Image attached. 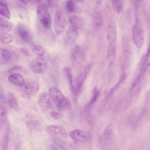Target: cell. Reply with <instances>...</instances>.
<instances>
[{"mask_svg":"<svg viewBox=\"0 0 150 150\" xmlns=\"http://www.w3.org/2000/svg\"><path fill=\"white\" fill-rule=\"evenodd\" d=\"M50 7L49 0H41L37 4L36 7L37 15L44 27L50 29L52 26L51 16L48 10Z\"/></svg>","mask_w":150,"mask_h":150,"instance_id":"1","label":"cell"},{"mask_svg":"<svg viewBox=\"0 0 150 150\" xmlns=\"http://www.w3.org/2000/svg\"><path fill=\"white\" fill-rule=\"evenodd\" d=\"M49 94L54 102L56 104L57 109L60 111L67 109L69 106V102L62 92L57 88L51 87L49 90Z\"/></svg>","mask_w":150,"mask_h":150,"instance_id":"2","label":"cell"},{"mask_svg":"<svg viewBox=\"0 0 150 150\" xmlns=\"http://www.w3.org/2000/svg\"><path fill=\"white\" fill-rule=\"evenodd\" d=\"M135 24L132 30V37L136 46L138 48H141L144 42V34L142 25L138 18L135 16Z\"/></svg>","mask_w":150,"mask_h":150,"instance_id":"3","label":"cell"},{"mask_svg":"<svg viewBox=\"0 0 150 150\" xmlns=\"http://www.w3.org/2000/svg\"><path fill=\"white\" fill-rule=\"evenodd\" d=\"M53 25L55 31L57 35H60L64 33L66 28L67 21L64 13L61 11L58 10L56 12Z\"/></svg>","mask_w":150,"mask_h":150,"instance_id":"4","label":"cell"},{"mask_svg":"<svg viewBox=\"0 0 150 150\" xmlns=\"http://www.w3.org/2000/svg\"><path fill=\"white\" fill-rule=\"evenodd\" d=\"M29 47L30 50L37 57L46 61L49 59L50 56L48 53L40 45L32 42L29 43Z\"/></svg>","mask_w":150,"mask_h":150,"instance_id":"5","label":"cell"},{"mask_svg":"<svg viewBox=\"0 0 150 150\" xmlns=\"http://www.w3.org/2000/svg\"><path fill=\"white\" fill-rule=\"evenodd\" d=\"M30 67L33 72L36 74H42L46 70L47 64L46 61L36 57L31 61Z\"/></svg>","mask_w":150,"mask_h":150,"instance_id":"6","label":"cell"},{"mask_svg":"<svg viewBox=\"0 0 150 150\" xmlns=\"http://www.w3.org/2000/svg\"><path fill=\"white\" fill-rule=\"evenodd\" d=\"M70 136L74 140L83 143L88 142L91 139V135L88 132L78 129L71 131Z\"/></svg>","mask_w":150,"mask_h":150,"instance_id":"7","label":"cell"},{"mask_svg":"<svg viewBox=\"0 0 150 150\" xmlns=\"http://www.w3.org/2000/svg\"><path fill=\"white\" fill-rule=\"evenodd\" d=\"M38 102L40 109L43 111H46L52 108L54 102L49 94L44 92L40 95Z\"/></svg>","mask_w":150,"mask_h":150,"instance_id":"8","label":"cell"},{"mask_svg":"<svg viewBox=\"0 0 150 150\" xmlns=\"http://www.w3.org/2000/svg\"><path fill=\"white\" fill-rule=\"evenodd\" d=\"M47 133L54 137L64 138L67 136L66 130L63 127L55 125H50L46 128Z\"/></svg>","mask_w":150,"mask_h":150,"instance_id":"9","label":"cell"},{"mask_svg":"<svg viewBox=\"0 0 150 150\" xmlns=\"http://www.w3.org/2000/svg\"><path fill=\"white\" fill-rule=\"evenodd\" d=\"M16 31L19 37L24 42L29 43L32 42L33 37L30 32L23 24L19 23L18 25Z\"/></svg>","mask_w":150,"mask_h":150,"instance_id":"10","label":"cell"},{"mask_svg":"<svg viewBox=\"0 0 150 150\" xmlns=\"http://www.w3.org/2000/svg\"><path fill=\"white\" fill-rule=\"evenodd\" d=\"M113 138V130L110 126H108L105 128L102 136L100 138L101 146L103 148L108 147L111 143Z\"/></svg>","mask_w":150,"mask_h":150,"instance_id":"11","label":"cell"},{"mask_svg":"<svg viewBox=\"0 0 150 150\" xmlns=\"http://www.w3.org/2000/svg\"><path fill=\"white\" fill-rule=\"evenodd\" d=\"M78 34V29L71 26L68 28L65 37V42L68 46L73 44L76 41Z\"/></svg>","mask_w":150,"mask_h":150,"instance_id":"12","label":"cell"},{"mask_svg":"<svg viewBox=\"0 0 150 150\" xmlns=\"http://www.w3.org/2000/svg\"><path fill=\"white\" fill-rule=\"evenodd\" d=\"M71 55L73 60L77 62H80L84 59L85 53L82 47L79 45H77L72 49Z\"/></svg>","mask_w":150,"mask_h":150,"instance_id":"13","label":"cell"},{"mask_svg":"<svg viewBox=\"0 0 150 150\" xmlns=\"http://www.w3.org/2000/svg\"><path fill=\"white\" fill-rule=\"evenodd\" d=\"M107 29V37L109 45H116V28L115 23L112 22L110 23Z\"/></svg>","mask_w":150,"mask_h":150,"instance_id":"14","label":"cell"},{"mask_svg":"<svg viewBox=\"0 0 150 150\" xmlns=\"http://www.w3.org/2000/svg\"><path fill=\"white\" fill-rule=\"evenodd\" d=\"M22 88L23 91L25 94L28 96L35 95L39 90L38 84L34 82H30L25 83L22 86Z\"/></svg>","mask_w":150,"mask_h":150,"instance_id":"15","label":"cell"},{"mask_svg":"<svg viewBox=\"0 0 150 150\" xmlns=\"http://www.w3.org/2000/svg\"><path fill=\"white\" fill-rule=\"evenodd\" d=\"M90 68V65H88L84 71L81 73L77 78L75 85L74 86V94L77 95L80 91L83 85V82L87 73Z\"/></svg>","mask_w":150,"mask_h":150,"instance_id":"16","label":"cell"},{"mask_svg":"<svg viewBox=\"0 0 150 150\" xmlns=\"http://www.w3.org/2000/svg\"><path fill=\"white\" fill-rule=\"evenodd\" d=\"M92 16L94 27L96 29H99L102 26L103 21L102 14L98 8H95L94 9Z\"/></svg>","mask_w":150,"mask_h":150,"instance_id":"17","label":"cell"},{"mask_svg":"<svg viewBox=\"0 0 150 150\" xmlns=\"http://www.w3.org/2000/svg\"><path fill=\"white\" fill-rule=\"evenodd\" d=\"M8 80L11 83L18 86H22L25 83L23 77L19 74H11L9 76Z\"/></svg>","mask_w":150,"mask_h":150,"instance_id":"18","label":"cell"},{"mask_svg":"<svg viewBox=\"0 0 150 150\" xmlns=\"http://www.w3.org/2000/svg\"><path fill=\"white\" fill-rule=\"evenodd\" d=\"M63 72L66 76L68 82L69 89L71 92L74 94V88L73 85V77L71 69L69 67L66 66L63 69Z\"/></svg>","mask_w":150,"mask_h":150,"instance_id":"19","label":"cell"},{"mask_svg":"<svg viewBox=\"0 0 150 150\" xmlns=\"http://www.w3.org/2000/svg\"><path fill=\"white\" fill-rule=\"evenodd\" d=\"M69 21L71 26L75 27L78 29L82 26L83 21L80 16L75 15L71 16L69 18Z\"/></svg>","mask_w":150,"mask_h":150,"instance_id":"20","label":"cell"},{"mask_svg":"<svg viewBox=\"0 0 150 150\" xmlns=\"http://www.w3.org/2000/svg\"><path fill=\"white\" fill-rule=\"evenodd\" d=\"M11 54L8 50L0 48V65L6 63L11 59Z\"/></svg>","mask_w":150,"mask_h":150,"instance_id":"21","label":"cell"},{"mask_svg":"<svg viewBox=\"0 0 150 150\" xmlns=\"http://www.w3.org/2000/svg\"><path fill=\"white\" fill-rule=\"evenodd\" d=\"M0 14L7 18L10 19L11 13L7 4L0 0Z\"/></svg>","mask_w":150,"mask_h":150,"instance_id":"22","label":"cell"},{"mask_svg":"<svg viewBox=\"0 0 150 150\" xmlns=\"http://www.w3.org/2000/svg\"><path fill=\"white\" fill-rule=\"evenodd\" d=\"M12 25L11 23L3 18H0V32L7 33L11 30Z\"/></svg>","mask_w":150,"mask_h":150,"instance_id":"23","label":"cell"},{"mask_svg":"<svg viewBox=\"0 0 150 150\" xmlns=\"http://www.w3.org/2000/svg\"><path fill=\"white\" fill-rule=\"evenodd\" d=\"M111 4L112 8L116 13L120 14L122 11L124 4L122 0H112Z\"/></svg>","mask_w":150,"mask_h":150,"instance_id":"24","label":"cell"},{"mask_svg":"<svg viewBox=\"0 0 150 150\" xmlns=\"http://www.w3.org/2000/svg\"><path fill=\"white\" fill-rule=\"evenodd\" d=\"M8 102L10 106L14 110L17 109L18 104L16 98L14 95L11 93L8 94Z\"/></svg>","mask_w":150,"mask_h":150,"instance_id":"25","label":"cell"},{"mask_svg":"<svg viewBox=\"0 0 150 150\" xmlns=\"http://www.w3.org/2000/svg\"><path fill=\"white\" fill-rule=\"evenodd\" d=\"M116 52V45H109L107 54V59L110 61H112L115 58Z\"/></svg>","mask_w":150,"mask_h":150,"instance_id":"26","label":"cell"},{"mask_svg":"<svg viewBox=\"0 0 150 150\" xmlns=\"http://www.w3.org/2000/svg\"><path fill=\"white\" fill-rule=\"evenodd\" d=\"M13 40V36L7 33H0V41L8 44L11 43Z\"/></svg>","mask_w":150,"mask_h":150,"instance_id":"27","label":"cell"},{"mask_svg":"<svg viewBox=\"0 0 150 150\" xmlns=\"http://www.w3.org/2000/svg\"><path fill=\"white\" fill-rule=\"evenodd\" d=\"M83 0H74V12L79 13L82 9L83 7Z\"/></svg>","mask_w":150,"mask_h":150,"instance_id":"28","label":"cell"},{"mask_svg":"<svg viewBox=\"0 0 150 150\" xmlns=\"http://www.w3.org/2000/svg\"><path fill=\"white\" fill-rule=\"evenodd\" d=\"M23 67L19 65H16L13 66L8 71V72L11 74H19L23 70Z\"/></svg>","mask_w":150,"mask_h":150,"instance_id":"29","label":"cell"},{"mask_svg":"<svg viewBox=\"0 0 150 150\" xmlns=\"http://www.w3.org/2000/svg\"><path fill=\"white\" fill-rule=\"evenodd\" d=\"M74 0H68L66 3V8L67 11L70 13L74 12Z\"/></svg>","mask_w":150,"mask_h":150,"instance_id":"30","label":"cell"},{"mask_svg":"<svg viewBox=\"0 0 150 150\" xmlns=\"http://www.w3.org/2000/svg\"><path fill=\"white\" fill-rule=\"evenodd\" d=\"M7 115V111L4 106L0 104V116L2 117H6Z\"/></svg>","mask_w":150,"mask_h":150,"instance_id":"31","label":"cell"},{"mask_svg":"<svg viewBox=\"0 0 150 150\" xmlns=\"http://www.w3.org/2000/svg\"><path fill=\"white\" fill-rule=\"evenodd\" d=\"M51 116L54 119L56 120H60L63 117V115L61 113L56 112H51L50 113Z\"/></svg>","mask_w":150,"mask_h":150,"instance_id":"32","label":"cell"},{"mask_svg":"<svg viewBox=\"0 0 150 150\" xmlns=\"http://www.w3.org/2000/svg\"><path fill=\"white\" fill-rule=\"evenodd\" d=\"M19 50L21 54L24 56L27 57H30L31 56L30 51L26 49L23 47H20Z\"/></svg>","mask_w":150,"mask_h":150,"instance_id":"33","label":"cell"},{"mask_svg":"<svg viewBox=\"0 0 150 150\" xmlns=\"http://www.w3.org/2000/svg\"><path fill=\"white\" fill-rule=\"evenodd\" d=\"M50 7L53 8H56L58 5L59 1L58 0H49Z\"/></svg>","mask_w":150,"mask_h":150,"instance_id":"34","label":"cell"},{"mask_svg":"<svg viewBox=\"0 0 150 150\" xmlns=\"http://www.w3.org/2000/svg\"><path fill=\"white\" fill-rule=\"evenodd\" d=\"M46 150H59L53 145H50L47 148Z\"/></svg>","mask_w":150,"mask_h":150,"instance_id":"35","label":"cell"},{"mask_svg":"<svg viewBox=\"0 0 150 150\" xmlns=\"http://www.w3.org/2000/svg\"><path fill=\"white\" fill-rule=\"evenodd\" d=\"M22 3L24 4H27L30 1L29 0H23V1H20Z\"/></svg>","mask_w":150,"mask_h":150,"instance_id":"36","label":"cell"},{"mask_svg":"<svg viewBox=\"0 0 150 150\" xmlns=\"http://www.w3.org/2000/svg\"><path fill=\"white\" fill-rule=\"evenodd\" d=\"M96 2L98 4L101 5L102 4V3L103 1H102V0H96Z\"/></svg>","mask_w":150,"mask_h":150,"instance_id":"37","label":"cell"},{"mask_svg":"<svg viewBox=\"0 0 150 150\" xmlns=\"http://www.w3.org/2000/svg\"><path fill=\"white\" fill-rule=\"evenodd\" d=\"M108 150H116L113 148H111L110 149Z\"/></svg>","mask_w":150,"mask_h":150,"instance_id":"38","label":"cell"}]
</instances>
